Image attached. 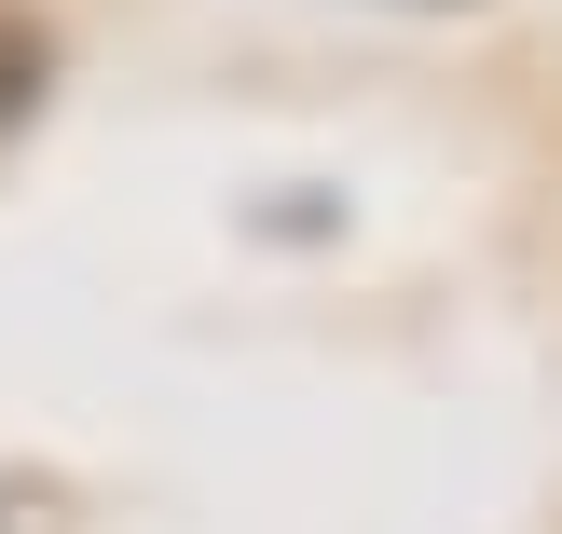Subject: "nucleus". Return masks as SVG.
<instances>
[{"label": "nucleus", "instance_id": "nucleus-1", "mask_svg": "<svg viewBox=\"0 0 562 534\" xmlns=\"http://www.w3.org/2000/svg\"><path fill=\"white\" fill-rule=\"evenodd\" d=\"M27 110H42V27L0 14V124H27Z\"/></svg>", "mask_w": 562, "mask_h": 534}, {"label": "nucleus", "instance_id": "nucleus-2", "mask_svg": "<svg viewBox=\"0 0 562 534\" xmlns=\"http://www.w3.org/2000/svg\"><path fill=\"white\" fill-rule=\"evenodd\" d=\"M412 14H467V0H412Z\"/></svg>", "mask_w": 562, "mask_h": 534}]
</instances>
